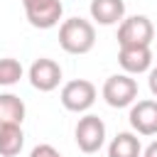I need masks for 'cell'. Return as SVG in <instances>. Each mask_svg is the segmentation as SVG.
I'll list each match as a JSON object with an SVG mask.
<instances>
[{
	"instance_id": "1",
	"label": "cell",
	"mask_w": 157,
	"mask_h": 157,
	"mask_svg": "<svg viewBox=\"0 0 157 157\" xmlns=\"http://www.w3.org/2000/svg\"><path fill=\"white\" fill-rule=\"evenodd\" d=\"M96 44V27L91 20L69 17L59 25V47L66 54H88Z\"/></svg>"
},
{
	"instance_id": "2",
	"label": "cell",
	"mask_w": 157,
	"mask_h": 157,
	"mask_svg": "<svg viewBox=\"0 0 157 157\" xmlns=\"http://www.w3.org/2000/svg\"><path fill=\"white\" fill-rule=\"evenodd\" d=\"M155 39V25L147 15H130L118 25L120 47H150Z\"/></svg>"
},
{
	"instance_id": "3",
	"label": "cell",
	"mask_w": 157,
	"mask_h": 157,
	"mask_svg": "<svg viewBox=\"0 0 157 157\" xmlns=\"http://www.w3.org/2000/svg\"><path fill=\"white\" fill-rule=\"evenodd\" d=\"M96 96H98V91L88 78H74L61 86L59 101L69 113H86L96 103Z\"/></svg>"
},
{
	"instance_id": "4",
	"label": "cell",
	"mask_w": 157,
	"mask_h": 157,
	"mask_svg": "<svg viewBox=\"0 0 157 157\" xmlns=\"http://www.w3.org/2000/svg\"><path fill=\"white\" fill-rule=\"evenodd\" d=\"M101 93L110 108H128L137 101V81L130 74H113L105 78Z\"/></svg>"
},
{
	"instance_id": "5",
	"label": "cell",
	"mask_w": 157,
	"mask_h": 157,
	"mask_svg": "<svg viewBox=\"0 0 157 157\" xmlns=\"http://www.w3.org/2000/svg\"><path fill=\"white\" fill-rule=\"evenodd\" d=\"M74 140H76V145H78L81 152H86V155L98 152V150L103 147V142H105V123H103L98 115L86 113V115L78 118V123H76Z\"/></svg>"
},
{
	"instance_id": "6",
	"label": "cell",
	"mask_w": 157,
	"mask_h": 157,
	"mask_svg": "<svg viewBox=\"0 0 157 157\" xmlns=\"http://www.w3.org/2000/svg\"><path fill=\"white\" fill-rule=\"evenodd\" d=\"M25 17L34 29H52L64 15L61 0H22Z\"/></svg>"
},
{
	"instance_id": "7",
	"label": "cell",
	"mask_w": 157,
	"mask_h": 157,
	"mask_svg": "<svg viewBox=\"0 0 157 157\" xmlns=\"http://www.w3.org/2000/svg\"><path fill=\"white\" fill-rule=\"evenodd\" d=\"M27 76H29L32 88H37V91H42V93H49V91L59 88L64 74H61V66H59L54 59H49V56H39V59L32 61Z\"/></svg>"
},
{
	"instance_id": "8",
	"label": "cell",
	"mask_w": 157,
	"mask_h": 157,
	"mask_svg": "<svg viewBox=\"0 0 157 157\" xmlns=\"http://www.w3.org/2000/svg\"><path fill=\"white\" fill-rule=\"evenodd\" d=\"M130 125L137 135H157V101L145 98L130 105Z\"/></svg>"
},
{
	"instance_id": "9",
	"label": "cell",
	"mask_w": 157,
	"mask_h": 157,
	"mask_svg": "<svg viewBox=\"0 0 157 157\" xmlns=\"http://www.w3.org/2000/svg\"><path fill=\"white\" fill-rule=\"evenodd\" d=\"M118 64L125 74H145L152 69V49L150 47H120L118 49Z\"/></svg>"
},
{
	"instance_id": "10",
	"label": "cell",
	"mask_w": 157,
	"mask_h": 157,
	"mask_svg": "<svg viewBox=\"0 0 157 157\" xmlns=\"http://www.w3.org/2000/svg\"><path fill=\"white\" fill-rule=\"evenodd\" d=\"M88 12H91V20L103 27L120 25L125 20V0H91Z\"/></svg>"
},
{
	"instance_id": "11",
	"label": "cell",
	"mask_w": 157,
	"mask_h": 157,
	"mask_svg": "<svg viewBox=\"0 0 157 157\" xmlns=\"http://www.w3.org/2000/svg\"><path fill=\"white\" fill-rule=\"evenodd\" d=\"M25 147V132L22 125L15 123H0V157H15Z\"/></svg>"
},
{
	"instance_id": "12",
	"label": "cell",
	"mask_w": 157,
	"mask_h": 157,
	"mask_svg": "<svg viewBox=\"0 0 157 157\" xmlns=\"http://www.w3.org/2000/svg\"><path fill=\"white\" fill-rule=\"evenodd\" d=\"M108 157H142V145L135 132H118L108 145Z\"/></svg>"
},
{
	"instance_id": "13",
	"label": "cell",
	"mask_w": 157,
	"mask_h": 157,
	"mask_svg": "<svg viewBox=\"0 0 157 157\" xmlns=\"http://www.w3.org/2000/svg\"><path fill=\"white\" fill-rule=\"evenodd\" d=\"M25 101L15 93H0V123H15L22 125L25 120Z\"/></svg>"
},
{
	"instance_id": "14",
	"label": "cell",
	"mask_w": 157,
	"mask_h": 157,
	"mask_svg": "<svg viewBox=\"0 0 157 157\" xmlns=\"http://www.w3.org/2000/svg\"><path fill=\"white\" fill-rule=\"evenodd\" d=\"M22 74H25V69L17 59H12V56L0 59V86H15L22 78Z\"/></svg>"
},
{
	"instance_id": "15",
	"label": "cell",
	"mask_w": 157,
	"mask_h": 157,
	"mask_svg": "<svg viewBox=\"0 0 157 157\" xmlns=\"http://www.w3.org/2000/svg\"><path fill=\"white\" fill-rule=\"evenodd\" d=\"M29 157H61V155H59V150H56L54 145L42 142V145H37V147H32Z\"/></svg>"
},
{
	"instance_id": "16",
	"label": "cell",
	"mask_w": 157,
	"mask_h": 157,
	"mask_svg": "<svg viewBox=\"0 0 157 157\" xmlns=\"http://www.w3.org/2000/svg\"><path fill=\"white\" fill-rule=\"evenodd\" d=\"M147 86H150V93L157 98V66L150 69V76H147Z\"/></svg>"
},
{
	"instance_id": "17",
	"label": "cell",
	"mask_w": 157,
	"mask_h": 157,
	"mask_svg": "<svg viewBox=\"0 0 157 157\" xmlns=\"http://www.w3.org/2000/svg\"><path fill=\"white\" fill-rule=\"evenodd\" d=\"M142 157H157V140H155V142H150V145L142 150Z\"/></svg>"
}]
</instances>
